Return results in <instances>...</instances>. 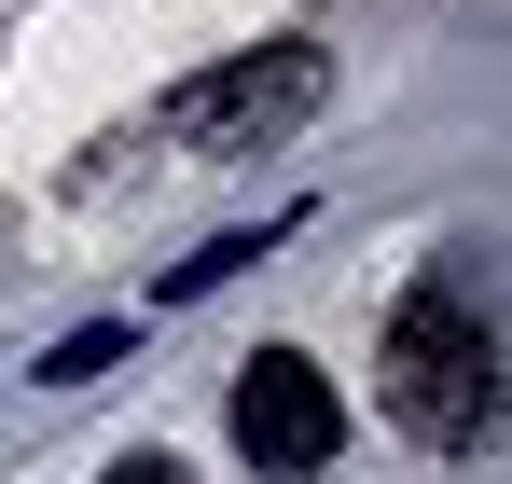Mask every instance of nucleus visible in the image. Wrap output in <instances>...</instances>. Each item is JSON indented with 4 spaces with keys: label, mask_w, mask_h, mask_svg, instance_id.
<instances>
[{
    "label": "nucleus",
    "mask_w": 512,
    "mask_h": 484,
    "mask_svg": "<svg viewBox=\"0 0 512 484\" xmlns=\"http://www.w3.org/2000/svg\"><path fill=\"white\" fill-rule=\"evenodd\" d=\"M263 236H277V222H263ZM263 236H208L194 263H167V277H153V305H194V291H222L236 263H263Z\"/></svg>",
    "instance_id": "4"
},
{
    "label": "nucleus",
    "mask_w": 512,
    "mask_h": 484,
    "mask_svg": "<svg viewBox=\"0 0 512 484\" xmlns=\"http://www.w3.org/2000/svg\"><path fill=\"white\" fill-rule=\"evenodd\" d=\"M111 360H125V332H111V319H97V332H56V346H42V388H97Z\"/></svg>",
    "instance_id": "5"
},
{
    "label": "nucleus",
    "mask_w": 512,
    "mask_h": 484,
    "mask_svg": "<svg viewBox=\"0 0 512 484\" xmlns=\"http://www.w3.org/2000/svg\"><path fill=\"white\" fill-rule=\"evenodd\" d=\"M319 97H333V70H319L305 42H263V56H222V70H194L180 97H153V139H167V153H194V166H222V153L291 139Z\"/></svg>",
    "instance_id": "2"
},
{
    "label": "nucleus",
    "mask_w": 512,
    "mask_h": 484,
    "mask_svg": "<svg viewBox=\"0 0 512 484\" xmlns=\"http://www.w3.org/2000/svg\"><path fill=\"white\" fill-rule=\"evenodd\" d=\"M222 415H236V457H250L263 484H305V471L346 457V402H333V374H319L305 346H250Z\"/></svg>",
    "instance_id": "3"
},
{
    "label": "nucleus",
    "mask_w": 512,
    "mask_h": 484,
    "mask_svg": "<svg viewBox=\"0 0 512 484\" xmlns=\"http://www.w3.org/2000/svg\"><path fill=\"white\" fill-rule=\"evenodd\" d=\"M111 484H194V471H180V457H125Z\"/></svg>",
    "instance_id": "6"
},
{
    "label": "nucleus",
    "mask_w": 512,
    "mask_h": 484,
    "mask_svg": "<svg viewBox=\"0 0 512 484\" xmlns=\"http://www.w3.org/2000/svg\"><path fill=\"white\" fill-rule=\"evenodd\" d=\"M388 415L429 443H485L499 429V319L471 291H402L388 319Z\"/></svg>",
    "instance_id": "1"
}]
</instances>
